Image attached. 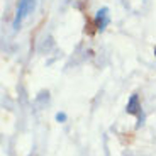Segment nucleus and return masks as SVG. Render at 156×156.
<instances>
[{"label": "nucleus", "mask_w": 156, "mask_h": 156, "mask_svg": "<svg viewBox=\"0 0 156 156\" xmlns=\"http://www.w3.org/2000/svg\"><path fill=\"white\" fill-rule=\"evenodd\" d=\"M109 26V9L104 7L97 12V16H95V27L98 31H104V29Z\"/></svg>", "instance_id": "2"}, {"label": "nucleus", "mask_w": 156, "mask_h": 156, "mask_svg": "<svg viewBox=\"0 0 156 156\" xmlns=\"http://www.w3.org/2000/svg\"><path fill=\"white\" fill-rule=\"evenodd\" d=\"M36 0H19V5H17V14L16 19H14V29H19L22 20L34 10Z\"/></svg>", "instance_id": "1"}, {"label": "nucleus", "mask_w": 156, "mask_h": 156, "mask_svg": "<svg viewBox=\"0 0 156 156\" xmlns=\"http://www.w3.org/2000/svg\"><path fill=\"white\" fill-rule=\"evenodd\" d=\"M56 121H58V122H65V121H66V114L58 112V114H56Z\"/></svg>", "instance_id": "4"}, {"label": "nucleus", "mask_w": 156, "mask_h": 156, "mask_svg": "<svg viewBox=\"0 0 156 156\" xmlns=\"http://www.w3.org/2000/svg\"><path fill=\"white\" fill-rule=\"evenodd\" d=\"M126 112L127 114H137V115H139V122H141V104H139V97H137L136 94L131 95L127 105H126Z\"/></svg>", "instance_id": "3"}, {"label": "nucleus", "mask_w": 156, "mask_h": 156, "mask_svg": "<svg viewBox=\"0 0 156 156\" xmlns=\"http://www.w3.org/2000/svg\"><path fill=\"white\" fill-rule=\"evenodd\" d=\"M154 55H156V51H154Z\"/></svg>", "instance_id": "5"}]
</instances>
